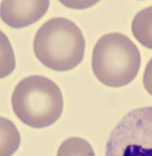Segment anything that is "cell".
Segmentation results:
<instances>
[{"label": "cell", "mask_w": 152, "mask_h": 156, "mask_svg": "<svg viewBox=\"0 0 152 156\" xmlns=\"http://www.w3.org/2000/svg\"><path fill=\"white\" fill-rule=\"evenodd\" d=\"M143 83L147 91L152 95V58L146 66L143 77Z\"/></svg>", "instance_id": "9"}, {"label": "cell", "mask_w": 152, "mask_h": 156, "mask_svg": "<svg viewBox=\"0 0 152 156\" xmlns=\"http://www.w3.org/2000/svg\"><path fill=\"white\" fill-rule=\"evenodd\" d=\"M132 31L140 44L152 49V6L137 13L132 22Z\"/></svg>", "instance_id": "6"}, {"label": "cell", "mask_w": 152, "mask_h": 156, "mask_svg": "<svg viewBox=\"0 0 152 156\" xmlns=\"http://www.w3.org/2000/svg\"><path fill=\"white\" fill-rule=\"evenodd\" d=\"M34 52L48 68L65 71L76 67L84 58L85 42L81 29L65 18L48 20L34 37Z\"/></svg>", "instance_id": "1"}, {"label": "cell", "mask_w": 152, "mask_h": 156, "mask_svg": "<svg viewBox=\"0 0 152 156\" xmlns=\"http://www.w3.org/2000/svg\"><path fill=\"white\" fill-rule=\"evenodd\" d=\"M141 65L139 50L126 35L112 32L103 35L92 53V68L104 84L119 87L128 84L136 78Z\"/></svg>", "instance_id": "3"}, {"label": "cell", "mask_w": 152, "mask_h": 156, "mask_svg": "<svg viewBox=\"0 0 152 156\" xmlns=\"http://www.w3.org/2000/svg\"><path fill=\"white\" fill-rule=\"evenodd\" d=\"M57 156H95L93 148L87 140L79 137H71L63 141Z\"/></svg>", "instance_id": "8"}, {"label": "cell", "mask_w": 152, "mask_h": 156, "mask_svg": "<svg viewBox=\"0 0 152 156\" xmlns=\"http://www.w3.org/2000/svg\"><path fill=\"white\" fill-rule=\"evenodd\" d=\"M105 156H152V106L123 117L110 134Z\"/></svg>", "instance_id": "4"}, {"label": "cell", "mask_w": 152, "mask_h": 156, "mask_svg": "<svg viewBox=\"0 0 152 156\" xmlns=\"http://www.w3.org/2000/svg\"><path fill=\"white\" fill-rule=\"evenodd\" d=\"M1 156H11L15 152L21 143V136L12 121L1 118Z\"/></svg>", "instance_id": "7"}, {"label": "cell", "mask_w": 152, "mask_h": 156, "mask_svg": "<svg viewBox=\"0 0 152 156\" xmlns=\"http://www.w3.org/2000/svg\"><path fill=\"white\" fill-rule=\"evenodd\" d=\"M12 103L19 119L37 129L54 124L62 115L64 106L58 85L40 75L29 76L19 82L13 91Z\"/></svg>", "instance_id": "2"}, {"label": "cell", "mask_w": 152, "mask_h": 156, "mask_svg": "<svg viewBox=\"0 0 152 156\" xmlns=\"http://www.w3.org/2000/svg\"><path fill=\"white\" fill-rule=\"evenodd\" d=\"M50 4L48 0H3L0 5L1 19L13 28L26 27L41 19Z\"/></svg>", "instance_id": "5"}]
</instances>
